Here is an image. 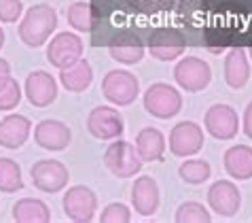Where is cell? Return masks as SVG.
<instances>
[{
	"label": "cell",
	"instance_id": "34",
	"mask_svg": "<svg viewBox=\"0 0 252 223\" xmlns=\"http://www.w3.org/2000/svg\"><path fill=\"white\" fill-rule=\"evenodd\" d=\"M246 53H248V60L252 62V38H250V43H248V49H246Z\"/></svg>",
	"mask_w": 252,
	"mask_h": 223
},
{
	"label": "cell",
	"instance_id": "15",
	"mask_svg": "<svg viewBox=\"0 0 252 223\" xmlns=\"http://www.w3.org/2000/svg\"><path fill=\"white\" fill-rule=\"evenodd\" d=\"M72 141V132L60 119H43L34 125V143L47 151H64Z\"/></svg>",
	"mask_w": 252,
	"mask_h": 223
},
{
	"label": "cell",
	"instance_id": "33",
	"mask_svg": "<svg viewBox=\"0 0 252 223\" xmlns=\"http://www.w3.org/2000/svg\"><path fill=\"white\" fill-rule=\"evenodd\" d=\"M4 30H2V28H0V49H2V47H4Z\"/></svg>",
	"mask_w": 252,
	"mask_h": 223
},
{
	"label": "cell",
	"instance_id": "21",
	"mask_svg": "<svg viewBox=\"0 0 252 223\" xmlns=\"http://www.w3.org/2000/svg\"><path fill=\"white\" fill-rule=\"evenodd\" d=\"M92 81H94V68L85 58L76 60L74 64H70L60 71V83L64 85V89H68V92H72V94L85 92V89L92 85Z\"/></svg>",
	"mask_w": 252,
	"mask_h": 223
},
{
	"label": "cell",
	"instance_id": "27",
	"mask_svg": "<svg viewBox=\"0 0 252 223\" xmlns=\"http://www.w3.org/2000/svg\"><path fill=\"white\" fill-rule=\"evenodd\" d=\"M174 219L178 223H210L212 221V215H210V211L201 202L189 200L176 208V217Z\"/></svg>",
	"mask_w": 252,
	"mask_h": 223
},
{
	"label": "cell",
	"instance_id": "4",
	"mask_svg": "<svg viewBox=\"0 0 252 223\" xmlns=\"http://www.w3.org/2000/svg\"><path fill=\"white\" fill-rule=\"evenodd\" d=\"M104 164L106 168L119 179H131L142 170V157L138 155L136 145H131L121 138H115V143L108 145L104 153Z\"/></svg>",
	"mask_w": 252,
	"mask_h": 223
},
{
	"label": "cell",
	"instance_id": "28",
	"mask_svg": "<svg viewBox=\"0 0 252 223\" xmlns=\"http://www.w3.org/2000/svg\"><path fill=\"white\" fill-rule=\"evenodd\" d=\"M22 87H19L17 79H13V76H4V79H0V111H13L17 109V104L22 102Z\"/></svg>",
	"mask_w": 252,
	"mask_h": 223
},
{
	"label": "cell",
	"instance_id": "1",
	"mask_svg": "<svg viewBox=\"0 0 252 223\" xmlns=\"http://www.w3.org/2000/svg\"><path fill=\"white\" fill-rule=\"evenodd\" d=\"M55 28H58V11L49 4H34L24 13L17 32L24 45L36 49L51 38Z\"/></svg>",
	"mask_w": 252,
	"mask_h": 223
},
{
	"label": "cell",
	"instance_id": "20",
	"mask_svg": "<svg viewBox=\"0 0 252 223\" xmlns=\"http://www.w3.org/2000/svg\"><path fill=\"white\" fill-rule=\"evenodd\" d=\"M225 170L231 179L235 181H248L252 179V147L248 145H233L225 151L222 157Z\"/></svg>",
	"mask_w": 252,
	"mask_h": 223
},
{
	"label": "cell",
	"instance_id": "9",
	"mask_svg": "<svg viewBox=\"0 0 252 223\" xmlns=\"http://www.w3.org/2000/svg\"><path fill=\"white\" fill-rule=\"evenodd\" d=\"M30 177L38 191L58 193L68 185L70 172L60 159H40L30 168Z\"/></svg>",
	"mask_w": 252,
	"mask_h": 223
},
{
	"label": "cell",
	"instance_id": "14",
	"mask_svg": "<svg viewBox=\"0 0 252 223\" xmlns=\"http://www.w3.org/2000/svg\"><path fill=\"white\" fill-rule=\"evenodd\" d=\"M24 94L34 109H45L58 98V81L47 71H32L26 79Z\"/></svg>",
	"mask_w": 252,
	"mask_h": 223
},
{
	"label": "cell",
	"instance_id": "7",
	"mask_svg": "<svg viewBox=\"0 0 252 223\" xmlns=\"http://www.w3.org/2000/svg\"><path fill=\"white\" fill-rule=\"evenodd\" d=\"M146 49L159 62H172L185 53L187 38L176 28H157L146 40Z\"/></svg>",
	"mask_w": 252,
	"mask_h": 223
},
{
	"label": "cell",
	"instance_id": "17",
	"mask_svg": "<svg viewBox=\"0 0 252 223\" xmlns=\"http://www.w3.org/2000/svg\"><path fill=\"white\" fill-rule=\"evenodd\" d=\"M159 185L153 177H136L131 185V206L142 217H153L159 208Z\"/></svg>",
	"mask_w": 252,
	"mask_h": 223
},
{
	"label": "cell",
	"instance_id": "25",
	"mask_svg": "<svg viewBox=\"0 0 252 223\" xmlns=\"http://www.w3.org/2000/svg\"><path fill=\"white\" fill-rule=\"evenodd\" d=\"M24 189L22 166L11 157H0V193H15Z\"/></svg>",
	"mask_w": 252,
	"mask_h": 223
},
{
	"label": "cell",
	"instance_id": "11",
	"mask_svg": "<svg viewBox=\"0 0 252 223\" xmlns=\"http://www.w3.org/2000/svg\"><path fill=\"white\" fill-rule=\"evenodd\" d=\"M87 130L94 138H100V141L121 138L125 132L123 115L117 109H110V107H95L87 115Z\"/></svg>",
	"mask_w": 252,
	"mask_h": 223
},
{
	"label": "cell",
	"instance_id": "29",
	"mask_svg": "<svg viewBox=\"0 0 252 223\" xmlns=\"http://www.w3.org/2000/svg\"><path fill=\"white\" fill-rule=\"evenodd\" d=\"M102 223H129L131 221V211L123 202H113L100 213Z\"/></svg>",
	"mask_w": 252,
	"mask_h": 223
},
{
	"label": "cell",
	"instance_id": "6",
	"mask_svg": "<svg viewBox=\"0 0 252 223\" xmlns=\"http://www.w3.org/2000/svg\"><path fill=\"white\" fill-rule=\"evenodd\" d=\"M204 128L216 141H233L240 132L242 123L235 109L229 104H212L204 115Z\"/></svg>",
	"mask_w": 252,
	"mask_h": 223
},
{
	"label": "cell",
	"instance_id": "32",
	"mask_svg": "<svg viewBox=\"0 0 252 223\" xmlns=\"http://www.w3.org/2000/svg\"><path fill=\"white\" fill-rule=\"evenodd\" d=\"M9 74H11V64L4 58H0V79H4Z\"/></svg>",
	"mask_w": 252,
	"mask_h": 223
},
{
	"label": "cell",
	"instance_id": "8",
	"mask_svg": "<svg viewBox=\"0 0 252 223\" xmlns=\"http://www.w3.org/2000/svg\"><path fill=\"white\" fill-rule=\"evenodd\" d=\"M64 213L74 223H89L95 219L97 211V196L85 185H74L64 193L62 200Z\"/></svg>",
	"mask_w": 252,
	"mask_h": 223
},
{
	"label": "cell",
	"instance_id": "3",
	"mask_svg": "<svg viewBox=\"0 0 252 223\" xmlns=\"http://www.w3.org/2000/svg\"><path fill=\"white\" fill-rule=\"evenodd\" d=\"M102 94L115 107H129L134 104L140 94V81L134 73L129 71H108L102 79Z\"/></svg>",
	"mask_w": 252,
	"mask_h": 223
},
{
	"label": "cell",
	"instance_id": "31",
	"mask_svg": "<svg viewBox=\"0 0 252 223\" xmlns=\"http://www.w3.org/2000/svg\"><path fill=\"white\" fill-rule=\"evenodd\" d=\"M242 130L248 138H252V100L246 104V111H244V117H242Z\"/></svg>",
	"mask_w": 252,
	"mask_h": 223
},
{
	"label": "cell",
	"instance_id": "22",
	"mask_svg": "<svg viewBox=\"0 0 252 223\" xmlns=\"http://www.w3.org/2000/svg\"><path fill=\"white\" fill-rule=\"evenodd\" d=\"M165 136L157 128H142L136 136V151L142 162H159L165 153Z\"/></svg>",
	"mask_w": 252,
	"mask_h": 223
},
{
	"label": "cell",
	"instance_id": "24",
	"mask_svg": "<svg viewBox=\"0 0 252 223\" xmlns=\"http://www.w3.org/2000/svg\"><path fill=\"white\" fill-rule=\"evenodd\" d=\"M66 19L70 28H74L76 32H92L97 19V11L94 9V4L85 2V0H76L68 6Z\"/></svg>",
	"mask_w": 252,
	"mask_h": 223
},
{
	"label": "cell",
	"instance_id": "13",
	"mask_svg": "<svg viewBox=\"0 0 252 223\" xmlns=\"http://www.w3.org/2000/svg\"><path fill=\"white\" fill-rule=\"evenodd\" d=\"M204 147V130L195 121H180L170 132V153L176 157L197 155Z\"/></svg>",
	"mask_w": 252,
	"mask_h": 223
},
{
	"label": "cell",
	"instance_id": "12",
	"mask_svg": "<svg viewBox=\"0 0 252 223\" xmlns=\"http://www.w3.org/2000/svg\"><path fill=\"white\" fill-rule=\"evenodd\" d=\"M208 206H210V211H214L219 217L231 219V217H235L242 206V191L237 189V185L229 179L216 181L208 189Z\"/></svg>",
	"mask_w": 252,
	"mask_h": 223
},
{
	"label": "cell",
	"instance_id": "19",
	"mask_svg": "<svg viewBox=\"0 0 252 223\" xmlns=\"http://www.w3.org/2000/svg\"><path fill=\"white\" fill-rule=\"evenodd\" d=\"M250 81V60L244 47H231L225 55V83L231 89H242Z\"/></svg>",
	"mask_w": 252,
	"mask_h": 223
},
{
	"label": "cell",
	"instance_id": "18",
	"mask_svg": "<svg viewBox=\"0 0 252 223\" xmlns=\"http://www.w3.org/2000/svg\"><path fill=\"white\" fill-rule=\"evenodd\" d=\"M32 121L26 115L11 113L0 119V147L4 149H19L30 138Z\"/></svg>",
	"mask_w": 252,
	"mask_h": 223
},
{
	"label": "cell",
	"instance_id": "10",
	"mask_svg": "<svg viewBox=\"0 0 252 223\" xmlns=\"http://www.w3.org/2000/svg\"><path fill=\"white\" fill-rule=\"evenodd\" d=\"M83 58V40L74 32H58L47 45V62L55 68H66Z\"/></svg>",
	"mask_w": 252,
	"mask_h": 223
},
{
	"label": "cell",
	"instance_id": "16",
	"mask_svg": "<svg viewBox=\"0 0 252 223\" xmlns=\"http://www.w3.org/2000/svg\"><path fill=\"white\" fill-rule=\"evenodd\" d=\"M108 53L119 64L134 66L138 62H142L146 47L134 32H119L117 37L108 40Z\"/></svg>",
	"mask_w": 252,
	"mask_h": 223
},
{
	"label": "cell",
	"instance_id": "5",
	"mask_svg": "<svg viewBox=\"0 0 252 223\" xmlns=\"http://www.w3.org/2000/svg\"><path fill=\"white\" fill-rule=\"evenodd\" d=\"M174 81L185 92H201L212 81V68L206 60L187 55V58L178 60V64L174 66Z\"/></svg>",
	"mask_w": 252,
	"mask_h": 223
},
{
	"label": "cell",
	"instance_id": "2",
	"mask_svg": "<svg viewBox=\"0 0 252 223\" xmlns=\"http://www.w3.org/2000/svg\"><path fill=\"white\" fill-rule=\"evenodd\" d=\"M146 113L157 119H172L183 111V96L170 83H153L142 96Z\"/></svg>",
	"mask_w": 252,
	"mask_h": 223
},
{
	"label": "cell",
	"instance_id": "23",
	"mask_svg": "<svg viewBox=\"0 0 252 223\" xmlns=\"http://www.w3.org/2000/svg\"><path fill=\"white\" fill-rule=\"evenodd\" d=\"M13 219L19 223H49L51 211L47 202L38 198H22L13 204Z\"/></svg>",
	"mask_w": 252,
	"mask_h": 223
},
{
	"label": "cell",
	"instance_id": "30",
	"mask_svg": "<svg viewBox=\"0 0 252 223\" xmlns=\"http://www.w3.org/2000/svg\"><path fill=\"white\" fill-rule=\"evenodd\" d=\"M24 15L22 0H0V24H15Z\"/></svg>",
	"mask_w": 252,
	"mask_h": 223
},
{
	"label": "cell",
	"instance_id": "26",
	"mask_svg": "<svg viewBox=\"0 0 252 223\" xmlns=\"http://www.w3.org/2000/svg\"><path fill=\"white\" fill-rule=\"evenodd\" d=\"M178 177L189 185H201L212 177V166L206 159H185L178 166Z\"/></svg>",
	"mask_w": 252,
	"mask_h": 223
}]
</instances>
